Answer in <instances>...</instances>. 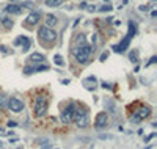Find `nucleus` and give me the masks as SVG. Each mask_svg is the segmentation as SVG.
<instances>
[{
    "instance_id": "1",
    "label": "nucleus",
    "mask_w": 157,
    "mask_h": 149,
    "mask_svg": "<svg viewBox=\"0 0 157 149\" xmlns=\"http://www.w3.org/2000/svg\"><path fill=\"white\" fill-rule=\"evenodd\" d=\"M77 46L72 49V52H74V55H76V60L80 64H85V63H88V58H90V53H91V50H93V47L90 46V44L87 42V39H85V36H78L77 38Z\"/></svg>"
},
{
    "instance_id": "2",
    "label": "nucleus",
    "mask_w": 157,
    "mask_h": 149,
    "mask_svg": "<svg viewBox=\"0 0 157 149\" xmlns=\"http://www.w3.org/2000/svg\"><path fill=\"white\" fill-rule=\"evenodd\" d=\"M33 113L36 118H43L47 113V99L46 96L38 94L35 97V104H33Z\"/></svg>"
},
{
    "instance_id": "3",
    "label": "nucleus",
    "mask_w": 157,
    "mask_h": 149,
    "mask_svg": "<svg viewBox=\"0 0 157 149\" xmlns=\"http://www.w3.org/2000/svg\"><path fill=\"white\" fill-rule=\"evenodd\" d=\"M38 35L39 38H41L43 41H47V42H54L55 39H57V31L52 30V28H49V27L46 25H41L38 28Z\"/></svg>"
},
{
    "instance_id": "4",
    "label": "nucleus",
    "mask_w": 157,
    "mask_h": 149,
    "mask_svg": "<svg viewBox=\"0 0 157 149\" xmlns=\"http://www.w3.org/2000/svg\"><path fill=\"white\" fill-rule=\"evenodd\" d=\"M76 102H69L66 108L61 112V123L63 124H69L72 123V119H74V112H76Z\"/></svg>"
},
{
    "instance_id": "5",
    "label": "nucleus",
    "mask_w": 157,
    "mask_h": 149,
    "mask_svg": "<svg viewBox=\"0 0 157 149\" xmlns=\"http://www.w3.org/2000/svg\"><path fill=\"white\" fill-rule=\"evenodd\" d=\"M151 115V108L148 105H142L138 110H135V115L131 118V123H140V121H143L145 118H148Z\"/></svg>"
},
{
    "instance_id": "6",
    "label": "nucleus",
    "mask_w": 157,
    "mask_h": 149,
    "mask_svg": "<svg viewBox=\"0 0 157 149\" xmlns=\"http://www.w3.org/2000/svg\"><path fill=\"white\" fill-rule=\"evenodd\" d=\"M32 44H33V41L30 39V38L24 36V35H19V36L14 39V46L22 47V50H24V52H29V49L32 47Z\"/></svg>"
},
{
    "instance_id": "7",
    "label": "nucleus",
    "mask_w": 157,
    "mask_h": 149,
    "mask_svg": "<svg viewBox=\"0 0 157 149\" xmlns=\"http://www.w3.org/2000/svg\"><path fill=\"white\" fill-rule=\"evenodd\" d=\"M109 126V115L107 112H101L96 115V119H94V127L96 129H104Z\"/></svg>"
},
{
    "instance_id": "8",
    "label": "nucleus",
    "mask_w": 157,
    "mask_h": 149,
    "mask_svg": "<svg viewBox=\"0 0 157 149\" xmlns=\"http://www.w3.org/2000/svg\"><path fill=\"white\" fill-rule=\"evenodd\" d=\"M24 102L21 101V99L18 97H10L8 99V108L11 110V112H14V113H21L22 110H24Z\"/></svg>"
},
{
    "instance_id": "9",
    "label": "nucleus",
    "mask_w": 157,
    "mask_h": 149,
    "mask_svg": "<svg viewBox=\"0 0 157 149\" xmlns=\"http://www.w3.org/2000/svg\"><path fill=\"white\" fill-rule=\"evenodd\" d=\"M129 44H131V38H129V36L123 38V39L120 41V44L113 46V52H116V53H124V52L127 50Z\"/></svg>"
},
{
    "instance_id": "10",
    "label": "nucleus",
    "mask_w": 157,
    "mask_h": 149,
    "mask_svg": "<svg viewBox=\"0 0 157 149\" xmlns=\"http://www.w3.org/2000/svg\"><path fill=\"white\" fill-rule=\"evenodd\" d=\"M41 16H43V13L41 11H33V13H30L29 16H27V19H25V24L27 25H36L39 20H41Z\"/></svg>"
},
{
    "instance_id": "11",
    "label": "nucleus",
    "mask_w": 157,
    "mask_h": 149,
    "mask_svg": "<svg viewBox=\"0 0 157 149\" xmlns=\"http://www.w3.org/2000/svg\"><path fill=\"white\" fill-rule=\"evenodd\" d=\"M96 82H98L96 77H94V75H90V77H87V79H83V86H85L87 90L93 91L94 88H96V86H94V85H96Z\"/></svg>"
},
{
    "instance_id": "12",
    "label": "nucleus",
    "mask_w": 157,
    "mask_h": 149,
    "mask_svg": "<svg viewBox=\"0 0 157 149\" xmlns=\"http://www.w3.org/2000/svg\"><path fill=\"white\" fill-rule=\"evenodd\" d=\"M44 22H46V27H49V28H52V27H55L58 24V19L55 14H46V18H44Z\"/></svg>"
},
{
    "instance_id": "13",
    "label": "nucleus",
    "mask_w": 157,
    "mask_h": 149,
    "mask_svg": "<svg viewBox=\"0 0 157 149\" xmlns=\"http://www.w3.org/2000/svg\"><path fill=\"white\" fill-rule=\"evenodd\" d=\"M29 60H30V63H39V64H43L44 61H46V58H44V55H43V53H38V52L32 53Z\"/></svg>"
},
{
    "instance_id": "14",
    "label": "nucleus",
    "mask_w": 157,
    "mask_h": 149,
    "mask_svg": "<svg viewBox=\"0 0 157 149\" xmlns=\"http://www.w3.org/2000/svg\"><path fill=\"white\" fill-rule=\"evenodd\" d=\"M5 11H7V13H11V14H19V13H22V8L16 3H10V5L5 7Z\"/></svg>"
},
{
    "instance_id": "15",
    "label": "nucleus",
    "mask_w": 157,
    "mask_h": 149,
    "mask_svg": "<svg viewBox=\"0 0 157 149\" xmlns=\"http://www.w3.org/2000/svg\"><path fill=\"white\" fill-rule=\"evenodd\" d=\"M76 123H77V126L78 127H87V126L90 124V118H88V113H85V115H82V116H78L77 119H74Z\"/></svg>"
},
{
    "instance_id": "16",
    "label": "nucleus",
    "mask_w": 157,
    "mask_h": 149,
    "mask_svg": "<svg viewBox=\"0 0 157 149\" xmlns=\"http://www.w3.org/2000/svg\"><path fill=\"white\" fill-rule=\"evenodd\" d=\"M127 27H129V33H127V36L132 39V38L137 35V24H135V22H132V20H131V22L127 24Z\"/></svg>"
},
{
    "instance_id": "17",
    "label": "nucleus",
    "mask_w": 157,
    "mask_h": 149,
    "mask_svg": "<svg viewBox=\"0 0 157 149\" xmlns=\"http://www.w3.org/2000/svg\"><path fill=\"white\" fill-rule=\"evenodd\" d=\"M44 3L50 8H57L60 5H63V0H44Z\"/></svg>"
},
{
    "instance_id": "18",
    "label": "nucleus",
    "mask_w": 157,
    "mask_h": 149,
    "mask_svg": "<svg viewBox=\"0 0 157 149\" xmlns=\"http://www.w3.org/2000/svg\"><path fill=\"white\" fill-rule=\"evenodd\" d=\"M49 69H50V66L46 63H43L39 66H33V72H43V71H49Z\"/></svg>"
},
{
    "instance_id": "19",
    "label": "nucleus",
    "mask_w": 157,
    "mask_h": 149,
    "mask_svg": "<svg viewBox=\"0 0 157 149\" xmlns=\"http://www.w3.org/2000/svg\"><path fill=\"white\" fill-rule=\"evenodd\" d=\"M2 25H3L7 30H11L14 24H13V20H11L10 18H3V19H2Z\"/></svg>"
},
{
    "instance_id": "20",
    "label": "nucleus",
    "mask_w": 157,
    "mask_h": 149,
    "mask_svg": "<svg viewBox=\"0 0 157 149\" xmlns=\"http://www.w3.org/2000/svg\"><path fill=\"white\" fill-rule=\"evenodd\" d=\"M129 60H131L132 63H138V50H132L129 53Z\"/></svg>"
},
{
    "instance_id": "21",
    "label": "nucleus",
    "mask_w": 157,
    "mask_h": 149,
    "mask_svg": "<svg viewBox=\"0 0 157 149\" xmlns=\"http://www.w3.org/2000/svg\"><path fill=\"white\" fill-rule=\"evenodd\" d=\"M7 104H8L7 96H5V94H0V108L5 110V108H7Z\"/></svg>"
},
{
    "instance_id": "22",
    "label": "nucleus",
    "mask_w": 157,
    "mask_h": 149,
    "mask_svg": "<svg viewBox=\"0 0 157 149\" xmlns=\"http://www.w3.org/2000/svg\"><path fill=\"white\" fill-rule=\"evenodd\" d=\"M54 61H55V64H58V66H65V61H63V57H61V55H55Z\"/></svg>"
},
{
    "instance_id": "23",
    "label": "nucleus",
    "mask_w": 157,
    "mask_h": 149,
    "mask_svg": "<svg viewBox=\"0 0 157 149\" xmlns=\"http://www.w3.org/2000/svg\"><path fill=\"white\" fill-rule=\"evenodd\" d=\"M112 9H113V7H112L110 3H107V5H102V7L99 8V11H102V13H110Z\"/></svg>"
},
{
    "instance_id": "24",
    "label": "nucleus",
    "mask_w": 157,
    "mask_h": 149,
    "mask_svg": "<svg viewBox=\"0 0 157 149\" xmlns=\"http://www.w3.org/2000/svg\"><path fill=\"white\" fill-rule=\"evenodd\" d=\"M105 108H110L109 112H112V113H115V104L112 102V101H107L105 102Z\"/></svg>"
},
{
    "instance_id": "25",
    "label": "nucleus",
    "mask_w": 157,
    "mask_h": 149,
    "mask_svg": "<svg viewBox=\"0 0 157 149\" xmlns=\"http://www.w3.org/2000/svg\"><path fill=\"white\" fill-rule=\"evenodd\" d=\"M24 74H25V75L33 74V66H32V64H27L25 68H24Z\"/></svg>"
},
{
    "instance_id": "26",
    "label": "nucleus",
    "mask_w": 157,
    "mask_h": 149,
    "mask_svg": "<svg viewBox=\"0 0 157 149\" xmlns=\"http://www.w3.org/2000/svg\"><path fill=\"white\" fill-rule=\"evenodd\" d=\"M0 52H2V53H7V55L13 53V50H11V49H7V46H0Z\"/></svg>"
},
{
    "instance_id": "27",
    "label": "nucleus",
    "mask_w": 157,
    "mask_h": 149,
    "mask_svg": "<svg viewBox=\"0 0 157 149\" xmlns=\"http://www.w3.org/2000/svg\"><path fill=\"white\" fill-rule=\"evenodd\" d=\"M101 86H102L104 90H113V85L107 83V82H101Z\"/></svg>"
},
{
    "instance_id": "28",
    "label": "nucleus",
    "mask_w": 157,
    "mask_h": 149,
    "mask_svg": "<svg viewBox=\"0 0 157 149\" xmlns=\"http://www.w3.org/2000/svg\"><path fill=\"white\" fill-rule=\"evenodd\" d=\"M156 61H157V57H151V58H149V61H148L146 64H145V66H146V68H148V66H151V64H154Z\"/></svg>"
},
{
    "instance_id": "29",
    "label": "nucleus",
    "mask_w": 157,
    "mask_h": 149,
    "mask_svg": "<svg viewBox=\"0 0 157 149\" xmlns=\"http://www.w3.org/2000/svg\"><path fill=\"white\" fill-rule=\"evenodd\" d=\"M109 58V52H102V55H101V61H105V60H107Z\"/></svg>"
},
{
    "instance_id": "30",
    "label": "nucleus",
    "mask_w": 157,
    "mask_h": 149,
    "mask_svg": "<svg viewBox=\"0 0 157 149\" xmlns=\"http://www.w3.org/2000/svg\"><path fill=\"white\" fill-rule=\"evenodd\" d=\"M154 137H156V134H151V135H148V137H146V138H145V143H148L149 140H153V138H154Z\"/></svg>"
},
{
    "instance_id": "31",
    "label": "nucleus",
    "mask_w": 157,
    "mask_h": 149,
    "mask_svg": "<svg viewBox=\"0 0 157 149\" xmlns=\"http://www.w3.org/2000/svg\"><path fill=\"white\" fill-rule=\"evenodd\" d=\"M18 126V123H14V121H10L8 123V127H16Z\"/></svg>"
},
{
    "instance_id": "32",
    "label": "nucleus",
    "mask_w": 157,
    "mask_h": 149,
    "mask_svg": "<svg viewBox=\"0 0 157 149\" xmlns=\"http://www.w3.org/2000/svg\"><path fill=\"white\" fill-rule=\"evenodd\" d=\"M99 138H101V140H105V138H109V140H110V138H112V135H101Z\"/></svg>"
},
{
    "instance_id": "33",
    "label": "nucleus",
    "mask_w": 157,
    "mask_h": 149,
    "mask_svg": "<svg viewBox=\"0 0 157 149\" xmlns=\"http://www.w3.org/2000/svg\"><path fill=\"white\" fill-rule=\"evenodd\" d=\"M69 82H71L69 79H63V80H61V83H63V85H68V83H69Z\"/></svg>"
},
{
    "instance_id": "34",
    "label": "nucleus",
    "mask_w": 157,
    "mask_h": 149,
    "mask_svg": "<svg viewBox=\"0 0 157 149\" xmlns=\"http://www.w3.org/2000/svg\"><path fill=\"white\" fill-rule=\"evenodd\" d=\"M94 9H96V7H94V5H90V7H88V11H94Z\"/></svg>"
},
{
    "instance_id": "35",
    "label": "nucleus",
    "mask_w": 157,
    "mask_h": 149,
    "mask_svg": "<svg viewBox=\"0 0 157 149\" xmlns=\"http://www.w3.org/2000/svg\"><path fill=\"white\" fill-rule=\"evenodd\" d=\"M149 7H140V11H148Z\"/></svg>"
},
{
    "instance_id": "36",
    "label": "nucleus",
    "mask_w": 157,
    "mask_h": 149,
    "mask_svg": "<svg viewBox=\"0 0 157 149\" xmlns=\"http://www.w3.org/2000/svg\"><path fill=\"white\" fill-rule=\"evenodd\" d=\"M50 148H52V146H49V145H46V146H43L41 149H50Z\"/></svg>"
},
{
    "instance_id": "37",
    "label": "nucleus",
    "mask_w": 157,
    "mask_h": 149,
    "mask_svg": "<svg viewBox=\"0 0 157 149\" xmlns=\"http://www.w3.org/2000/svg\"><path fill=\"white\" fill-rule=\"evenodd\" d=\"M2 146H3V143H2V141H0V148H2Z\"/></svg>"
},
{
    "instance_id": "38",
    "label": "nucleus",
    "mask_w": 157,
    "mask_h": 149,
    "mask_svg": "<svg viewBox=\"0 0 157 149\" xmlns=\"http://www.w3.org/2000/svg\"><path fill=\"white\" fill-rule=\"evenodd\" d=\"M104 2H110V0H104Z\"/></svg>"
},
{
    "instance_id": "39",
    "label": "nucleus",
    "mask_w": 157,
    "mask_h": 149,
    "mask_svg": "<svg viewBox=\"0 0 157 149\" xmlns=\"http://www.w3.org/2000/svg\"><path fill=\"white\" fill-rule=\"evenodd\" d=\"M13 2H16V0H13Z\"/></svg>"
}]
</instances>
